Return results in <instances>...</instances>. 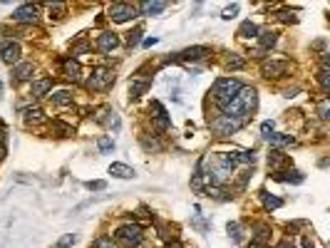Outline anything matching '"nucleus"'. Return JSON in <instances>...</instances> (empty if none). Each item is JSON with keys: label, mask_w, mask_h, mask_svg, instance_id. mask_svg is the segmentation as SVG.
Listing matches in <instances>:
<instances>
[{"label": "nucleus", "mask_w": 330, "mask_h": 248, "mask_svg": "<svg viewBox=\"0 0 330 248\" xmlns=\"http://www.w3.org/2000/svg\"><path fill=\"white\" fill-rule=\"evenodd\" d=\"M92 248H117V243L112 241V236H97L92 241Z\"/></svg>", "instance_id": "31"}, {"label": "nucleus", "mask_w": 330, "mask_h": 248, "mask_svg": "<svg viewBox=\"0 0 330 248\" xmlns=\"http://www.w3.org/2000/svg\"><path fill=\"white\" fill-rule=\"evenodd\" d=\"M283 164H288V156H285L281 149H273V151L268 154V166H271L273 171H281Z\"/></svg>", "instance_id": "21"}, {"label": "nucleus", "mask_w": 330, "mask_h": 248, "mask_svg": "<svg viewBox=\"0 0 330 248\" xmlns=\"http://www.w3.org/2000/svg\"><path fill=\"white\" fill-rule=\"evenodd\" d=\"M276 248H295V246H293V243H290V241H281V243H278V246H276Z\"/></svg>", "instance_id": "48"}, {"label": "nucleus", "mask_w": 330, "mask_h": 248, "mask_svg": "<svg viewBox=\"0 0 330 248\" xmlns=\"http://www.w3.org/2000/svg\"><path fill=\"white\" fill-rule=\"evenodd\" d=\"M278 18H281L283 23H295V20H298L293 10H278Z\"/></svg>", "instance_id": "42"}, {"label": "nucleus", "mask_w": 330, "mask_h": 248, "mask_svg": "<svg viewBox=\"0 0 330 248\" xmlns=\"http://www.w3.org/2000/svg\"><path fill=\"white\" fill-rule=\"evenodd\" d=\"M33 72H35L33 62H18V65L13 67V75H15V82H25V80H30V77H33Z\"/></svg>", "instance_id": "16"}, {"label": "nucleus", "mask_w": 330, "mask_h": 248, "mask_svg": "<svg viewBox=\"0 0 330 248\" xmlns=\"http://www.w3.org/2000/svg\"><path fill=\"white\" fill-rule=\"evenodd\" d=\"M156 43H159L156 38H146V40H144V48H151V45H156Z\"/></svg>", "instance_id": "47"}, {"label": "nucleus", "mask_w": 330, "mask_h": 248, "mask_svg": "<svg viewBox=\"0 0 330 248\" xmlns=\"http://www.w3.org/2000/svg\"><path fill=\"white\" fill-rule=\"evenodd\" d=\"M13 20H15V23H38V5H33V3L20 5V8L13 13Z\"/></svg>", "instance_id": "10"}, {"label": "nucleus", "mask_w": 330, "mask_h": 248, "mask_svg": "<svg viewBox=\"0 0 330 248\" xmlns=\"http://www.w3.org/2000/svg\"><path fill=\"white\" fill-rule=\"evenodd\" d=\"M261 201H263V206H266L268 211H276V208L283 206V201H281L278 196H271L268 191H261Z\"/></svg>", "instance_id": "26"}, {"label": "nucleus", "mask_w": 330, "mask_h": 248, "mask_svg": "<svg viewBox=\"0 0 330 248\" xmlns=\"http://www.w3.org/2000/svg\"><path fill=\"white\" fill-rule=\"evenodd\" d=\"M109 85H114V72L112 70H102V67L92 70V75L87 80V87L90 90H107Z\"/></svg>", "instance_id": "4"}, {"label": "nucleus", "mask_w": 330, "mask_h": 248, "mask_svg": "<svg viewBox=\"0 0 330 248\" xmlns=\"http://www.w3.org/2000/svg\"><path fill=\"white\" fill-rule=\"evenodd\" d=\"M273 179L276 181H283V184H303L305 181V174L298 171V169H283V171H273Z\"/></svg>", "instance_id": "11"}, {"label": "nucleus", "mask_w": 330, "mask_h": 248, "mask_svg": "<svg viewBox=\"0 0 330 248\" xmlns=\"http://www.w3.org/2000/svg\"><path fill=\"white\" fill-rule=\"evenodd\" d=\"M241 87H243V85H241L238 80H234V77H221V80L214 82V87H211V97H214V102L221 107V104L236 99V95L241 92Z\"/></svg>", "instance_id": "1"}, {"label": "nucleus", "mask_w": 330, "mask_h": 248, "mask_svg": "<svg viewBox=\"0 0 330 248\" xmlns=\"http://www.w3.org/2000/svg\"><path fill=\"white\" fill-rule=\"evenodd\" d=\"M261 132H263V137L273 134V122H263V124H261Z\"/></svg>", "instance_id": "45"}, {"label": "nucleus", "mask_w": 330, "mask_h": 248, "mask_svg": "<svg viewBox=\"0 0 330 248\" xmlns=\"http://www.w3.org/2000/svg\"><path fill=\"white\" fill-rule=\"evenodd\" d=\"M47 10H50V18H55V20H62V18H65V10H67V5H65V3H52V5H47Z\"/></svg>", "instance_id": "29"}, {"label": "nucleus", "mask_w": 330, "mask_h": 248, "mask_svg": "<svg viewBox=\"0 0 330 248\" xmlns=\"http://www.w3.org/2000/svg\"><path fill=\"white\" fill-rule=\"evenodd\" d=\"M169 248H184V246H179V241H174V243H169Z\"/></svg>", "instance_id": "49"}, {"label": "nucleus", "mask_w": 330, "mask_h": 248, "mask_svg": "<svg viewBox=\"0 0 330 248\" xmlns=\"http://www.w3.org/2000/svg\"><path fill=\"white\" fill-rule=\"evenodd\" d=\"M141 144H144L146 151H159V149H161V142H159V139H149L146 134L141 137Z\"/></svg>", "instance_id": "35"}, {"label": "nucleus", "mask_w": 330, "mask_h": 248, "mask_svg": "<svg viewBox=\"0 0 330 248\" xmlns=\"http://www.w3.org/2000/svg\"><path fill=\"white\" fill-rule=\"evenodd\" d=\"M137 5H132V3H114L112 8H109V18L114 20V23H127V20H132V18H137Z\"/></svg>", "instance_id": "5"}, {"label": "nucleus", "mask_w": 330, "mask_h": 248, "mask_svg": "<svg viewBox=\"0 0 330 248\" xmlns=\"http://www.w3.org/2000/svg\"><path fill=\"white\" fill-rule=\"evenodd\" d=\"M94 122H99V124H107V127H114V129L119 127V117H117V114H114L109 107H102V109H99V114L94 117Z\"/></svg>", "instance_id": "17"}, {"label": "nucleus", "mask_w": 330, "mask_h": 248, "mask_svg": "<svg viewBox=\"0 0 330 248\" xmlns=\"http://www.w3.org/2000/svg\"><path fill=\"white\" fill-rule=\"evenodd\" d=\"M209 52H211L209 48H204V45H196V48H189V50L179 52L174 60H179V62H194V60H201V57H206Z\"/></svg>", "instance_id": "12"}, {"label": "nucleus", "mask_w": 330, "mask_h": 248, "mask_svg": "<svg viewBox=\"0 0 330 248\" xmlns=\"http://www.w3.org/2000/svg\"><path fill=\"white\" fill-rule=\"evenodd\" d=\"M62 70H65V77H67V80H72V82H77V80L82 77L80 62H75V60H65V62H62Z\"/></svg>", "instance_id": "19"}, {"label": "nucleus", "mask_w": 330, "mask_h": 248, "mask_svg": "<svg viewBox=\"0 0 330 248\" xmlns=\"http://www.w3.org/2000/svg\"><path fill=\"white\" fill-rule=\"evenodd\" d=\"M258 43H261V50H268V48H273L276 43H278V35L273 33V30H258Z\"/></svg>", "instance_id": "20"}, {"label": "nucleus", "mask_w": 330, "mask_h": 248, "mask_svg": "<svg viewBox=\"0 0 330 248\" xmlns=\"http://www.w3.org/2000/svg\"><path fill=\"white\" fill-rule=\"evenodd\" d=\"M90 48H92V43H90V40H80V43H75V45H72V57L90 52Z\"/></svg>", "instance_id": "32"}, {"label": "nucleus", "mask_w": 330, "mask_h": 248, "mask_svg": "<svg viewBox=\"0 0 330 248\" xmlns=\"http://www.w3.org/2000/svg\"><path fill=\"white\" fill-rule=\"evenodd\" d=\"M226 67H229V70H241V67H243V60H241L238 55H231V57L226 60Z\"/></svg>", "instance_id": "38"}, {"label": "nucleus", "mask_w": 330, "mask_h": 248, "mask_svg": "<svg viewBox=\"0 0 330 248\" xmlns=\"http://www.w3.org/2000/svg\"><path fill=\"white\" fill-rule=\"evenodd\" d=\"M243 124H246V122H241V119H234V117L219 114V117H214V119H211V132H214L216 137H229V134H236Z\"/></svg>", "instance_id": "3"}, {"label": "nucleus", "mask_w": 330, "mask_h": 248, "mask_svg": "<svg viewBox=\"0 0 330 248\" xmlns=\"http://www.w3.org/2000/svg\"><path fill=\"white\" fill-rule=\"evenodd\" d=\"M318 82H320V87H323V92H328V87H330V75H328V70H318Z\"/></svg>", "instance_id": "37"}, {"label": "nucleus", "mask_w": 330, "mask_h": 248, "mask_svg": "<svg viewBox=\"0 0 330 248\" xmlns=\"http://www.w3.org/2000/svg\"><path fill=\"white\" fill-rule=\"evenodd\" d=\"M300 248H315V243H313V241H310V238L305 236V238L300 241Z\"/></svg>", "instance_id": "46"}, {"label": "nucleus", "mask_w": 330, "mask_h": 248, "mask_svg": "<svg viewBox=\"0 0 330 248\" xmlns=\"http://www.w3.org/2000/svg\"><path fill=\"white\" fill-rule=\"evenodd\" d=\"M236 13H238V3H234V5H229L224 13H221V18L224 20H231V18H236Z\"/></svg>", "instance_id": "41"}, {"label": "nucleus", "mask_w": 330, "mask_h": 248, "mask_svg": "<svg viewBox=\"0 0 330 248\" xmlns=\"http://www.w3.org/2000/svg\"><path fill=\"white\" fill-rule=\"evenodd\" d=\"M268 238H271V228H268L266 223H256V226H253V243H261V246H263Z\"/></svg>", "instance_id": "24"}, {"label": "nucleus", "mask_w": 330, "mask_h": 248, "mask_svg": "<svg viewBox=\"0 0 330 248\" xmlns=\"http://www.w3.org/2000/svg\"><path fill=\"white\" fill-rule=\"evenodd\" d=\"M0 87H3V82H0Z\"/></svg>", "instance_id": "50"}, {"label": "nucleus", "mask_w": 330, "mask_h": 248, "mask_svg": "<svg viewBox=\"0 0 330 248\" xmlns=\"http://www.w3.org/2000/svg\"><path fill=\"white\" fill-rule=\"evenodd\" d=\"M266 139L271 142V147H288V144H295V137H293V134H268Z\"/></svg>", "instance_id": "22"}, {"label": "nucleus", "mask_w": 330, "mask_h": 248, "mask_svg": "<svg viewBox=\"0 0 330 248\" xmlns=\"http://www.w3.org/2000/svg\"><path fill=\"white\" fill-rule=\"evenodd\" d=\"M0 57H3L5 65H18V60H20V45L15 40H3V45H0Z\"/></svg>", "instance_id": "8"}, {"label": "nucleus", "mask_w": 330, "mask_h": 248, "mask_svg": "<svg viewBox=\"0 0 330 248\" xmlns=\"http://www.w3.org/2000/svg\"><path fill=\"white\" fill-rule=\"evenodd\" d=\"M154 114H151V119H154V127L159 129V132H167L169 127H172V119H169V114H167V109L161 107V102H151V107H149Z\"/></svg>", "instance_id": "9"}, {"label": "nucleus", "mask_w": 330, "mask_h": 248, "mask_svg": "<svg viewBox=\"0 0 330 248\" xmlns=\"http://www.w3.org/2000/svg\"><path fill=\"white\" fill-rule=\"evenodd\" d=\"M167 8H169V3H164V0H161V3H139L137 5V10H141L144 15H159Z\"/></svg>", "instance_id": "18"}, {"label": "nucleus", "mask_w": 330, "mask_h": 248, "mask_svg": "<svg viewBox=\"0 0 330 248\" xmlns=\"http://www.w3.org/2000/svg\"><path fill=\"white\" fill-rule=\"evenodd\" d=\"M261 72H263L266 77H273V80L285 77V75H288V60H263Z\"/></svg>", "instance_id": "6"}, {"label": "nucleus", "mask_w": 330, "mask_h": 248, "mask_svg": "<svg viewBox=\"0 0 330 248\" xmlns=\"http://www.w3.org/2000/svg\"><path fill=\"white\" fill-rule=\"evenodd\" d=\"M97 147H99L102 154H112V151H114V142H112L109 137H99V139H97Z\"/></svg>", "instance_id": "34"}, {"label": "nucleus", "mask_w": 330, "mask_h": 248, "mask_svg": "<svg viewBox=\"0 0 330 248\" xmlns=\"http://www.w3.org/2000/svg\"><path fill=\"white\" fill-rule=\"evenodd\" d=\"M117 45H119V38H117L114 33H102V35L97 38V48H99L102 52H112Z\"/></svg>", "instance_id": "15"}, {"label": "nucleus", "mask_w": 330, "mask_h": 248, "mask_svg": "<svg viewBox=\"0 0 330 248\" xmlns=\"http://www.w3.org/2000/svg\"><path fill=\"white\" fill-rule=\"evenodd\" d=\"M50 90H52V80H50V77H43V80H35V82L30 85V97L40 99V97H45V95H47Z\"/></svg>", "instance_id": "14"}, {"label": "nucleus", "mask_w": 330, "mask_h": 248, "mask_svg": "<svg viewBox=\"0 0 330 248\" xmlns=\"http://www.w3.org/2000/svg\"><path fill=\"white\" fill-rule=\"evenodd\" d=\"M75 241H77V236H72V233H65V236H62V238H60V241H57L52 248H70Z\"/></svg>", "instance_id": "36"}, {"label": "nucleus", "mask_w": 330, "mask_h": 248, "mask_svg": "<svg viewBox=\"0 0 330 248\" xmlns=\"http://www.w3.org/2000/svg\"><path fill=\"white\" fill-rule=\"evenodd\" d=\"M109 174L117 176V179H132V176H134V169L127 166V164H112V166H109Z\"/></svg>", "instance_id": "23"}, {"label": "nucleus", "mask_w": 330, "mask_h": 248, "mask_svg": "<svg viewBox=\"0 0 330 248\" xmlns=\"http://www.w3.org/2000/svg\"><path fill=\"white\" fill-rule=\"evenodd\" d=\"M318 117H320V119H328V117H330V114H328V97H323V99H320V107H318Z\"/></svg>", "instance_id": "43"}, {"label": "nucleus", "mask_w": 330, "mask_h": 248, "mask_svg": "<svg viewBox=\"0 0 330 248\" xmlns=\"http://www.w3.org/2000/svg\"><path fill=\"white\" fill-rule=\"evenodd\" d=\"M52 129H55L60 137H70V134H75V127H70V124H65V122H52Z\"/></svg>", "instance_id": "33"}, {"label": "nucleus", "mask_w": 330, "mask_h": 248, "mask_svg": "<svg viewBox=\"0 0 330 248\" xmlns=\"http://www.w3.org/2000/svg\"><path fill=\"white\" fill-rule=\"evenodd\" d=\"M50 99H52V104L65 107V104H72V92L70 90H57L55 95H50Z\"/></svg>", "instance_id": "25"}, {"label": "nucleus", "mask_w": 330, "mask_h": 248, "mask_svg": "<svg viewBox=\"0 0 330 248\" xmlns=\"http://www.w3.org/2000/svg\"><path fill=\"white\" fill-rule=\"evenodd\" d=\"M229 236H231V238H234L236 243L241 241V226H238L236 221H231V223H229Z\"/></svg>", "instance_id": "39"}, {"label": "nucleus", "mask_w": 330, "mask_h": 248, "mask_svg": "<svg viewBox=\"0 0 330 248\" xmlns=\"http://www.w3.org/2000/svg\"><path fill=\"white\" fill-rule=\"evenodd\" d=\"M236 99H238V104L243 107V112L246 114H251L253 109H256V104H258V92L253 90V87H241V92L236 95Z\"/></svg>", "instance_id": "7"}, {"label": "nucleus", "mask_w": 330, "mask_h": 248, "mask_svg": "<svg viewBox=\"0 0 330 248\" xmlns=\"http://www.w3.org/2000/svg\"><path fill=\"white\" fill-rule=\"evenodd\" d=\"M23 114H25V119H28V122H43V119H45V114H43V109H40V107L23 109Z\"/></svg>", "instance_id": "30"}, {"label": "nucleus", "mask_w": 330, "mask_h": 248, "mask_svg": "<svg viewBox=\"0 0 330 248\" xmlns=\"http://www.w3.org/2000/svg\"><path fill=\"white\" fill-rule=\"evenodd\" d=\"M256 35H258V25H256V23H251V20L241 23V28H238V38H256Z\"/></svg>", "instance_id": "28"}, {"label": "nucleus", "mask_w": 330, "mask_h": 248, "mask_svg": "<svg viewBox=\"0 0 330 248\" xmlns=\"http://www.w3.org/2000/svg\"><path fill=\"white\" fill-rule=\"evenodd\" d=\"M114 236H117V241H119V243H124V246H129V248H141V243H144L141 226H139V223H134V221H129V223L119 226Z\"/></svg>", "instance_id": "2"}, {"label": "nucleus", "mask_w": 330, "mask_h": 248, "mask_svg": "<svg viewBox=\"0 0 330 248\" xmlns=\"http://www.w3.org/2000/svg\"><path fill=\"white\" fill-rule=\"evenodd\" d=\"M139 40H141V30H132V33L127 35V45H129V48L139 45Z\"/></svg>", "instance_id": "40"}, {"label": "nucleus", "mask_w": 330, "mask_h": 248, "mask_svg": "<svg viewBox=\"0 0 330 248\" xmlns=\"http://www.w3.org/2000/svg\"><path fill=\"white\" fill-rule=\"evenodd\" d=\"M159 236L167 241V243H174L179 236H177V228L174 226H167V223H159Z\"/></svg>", "instance_id": "27"}, {"label": "nucleus", "mask_w": 330, "mask_h": 248, "mask_svg": "<svg viewBox=\"0 0 330 248\" xmlns=\"http://www.w3.org/2000/svg\"><path fill=\"white\" fill-rule=\"evenodd\" d=\"M149 87H151V77H132V82H129V95H132V99L141 97Z\"/></svg>", "instance_id": "13"}, {"label": "nucleus", "mask_w": 330, "mask_h": 248, "mask_svg": "<svg viewBox=\"0 0 330 248\" xmlns=\"http://www.w3.org/2000/svg\"><path fill=\"white\" fill-rule=\"evenodd\" d=\"M85 186H87L90 191H104V189H107V184H104V181H87Z\"/></svg>", "instance_id": "44"}]
</instances>
